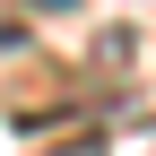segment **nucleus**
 I'll return each instance as SVG.
<instances>
[{
	"mask_svg": "<svg viewBox=\"0 0 156 156\" xmlns=\"http://www.w3.org/2000/svg\"><path fill=\"white\" fill-rule=\"evenodd\" d=\"M17 9H44V17H69L78 0H17Z\"/></svg>",
	"mask_w": 156,
	"mask_h": 156,
	"instance_id": "nucleus-1",
	"label": "nucleus"
},
{
	"mask_svg": "<svg viewBox=\"0 0 156 156\" xmlns=\"http://www.w3.org/2000/svg\"><path fill=\"white\" fill-rule=\"evenodd\" d=\"M52 156H104V139H69V147H52Z\"/></svg>",
	"mask_w": 156,
	"mask_h": 156,
	"instance_id": "nucleus-2",
	"label": "nucleus"
}]
</instances>
